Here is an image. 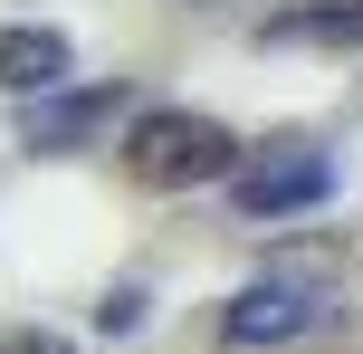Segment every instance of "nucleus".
Returning a JSON list of instances; mask_svg holds the SVG:
<instances>
[{
  "mask_svg": "<svg viewBox=\"0 0 363 354\" xmlns=\"http://www.w3.org/2000/svg\"><path fill=\"white\" fill-rule=\"evenodd\" d=\"M335 316V268H315V249H287L268 278H249L220 306V345H296Z\"/></svg>",
  "mask_w": 363,
  "mask_h": 354,
  "instance_id": "f257e3e1",
  "label": "nucleus"
},
{
  "mask_svg": "<svg viewBox=\"0 0 363 354\" xmlns=\"http://www.w3.org/2000/svg\"><path fill=\"white\" fill-rule=\"evenodd\" d=\"M230 163H239L230 125H211V115H191V106H153V115H134V125H125V172H134L144 192L230 182Z\"/></svg>",
  "mask_w": 363,
  "mask_h": 354,
  "instance_id": "f03ea898",
  "label": "nucleus"
},
{
  "mask_svg": "<svg viewBox=\"0 0 363 354\" xmlns=\"http://www.w3.org/2000/svg\"><path fill=\"white\" fill-rule=\"evenodd\" d=\"M230 201L249 221H296V211L335 201V153L306 144V134H277V144H249L230 163Z\"/></svg>",
  "mask_w": 363,
  "mask_h": 354,
  "instance_id": "7ed1b4c3",
  "label": "nucleus"
},
{
  "mask_svg": "<svg viewBox=\"0 0 363 354\" xmlns=\"http://www.w3.org/2000/svg\"><path fill=\"white\" fill-rule=\"evenodd\" d=\"M115 106H134V96L125 87H48V106L19 115V144L29 153H67V144H86L96 125H115Z\"/></svg>",
  "mask_w": 363,
  "mask_h": 354,
  "instance_id": "20e7f679",
  "label": "nucleus"
},
{
  "mask_svg": "<svg viewBox=\"0 0 363 354\" xmlns=\"http://www.w3.org/2000/svg\"><path fill=\"white\" fill-rule=\"evenodd\" d=\"M48 87H67V29H38V19L0 29V96H48Z\"/></svg>",
  "mask_w": 363,
  "mask_h": 354,
  "instance_id": "39448f33",
  "label": "nucleus"
},
{
  "mask_svg": "<svg viewBox=\"0 0 363 354\" xmlns=\"http://www.w3.org/2000/svg\"><path fill=\"white\" fill-rule=\"evenodd\" d=\"M268 48H363V0H296L268 19Z\"/></svg>",
  "mask_w": 363,
  "mask_h": 354,
  "instance_id": "423d86ee",
  "label": "nucleus"
}]
</instances>
